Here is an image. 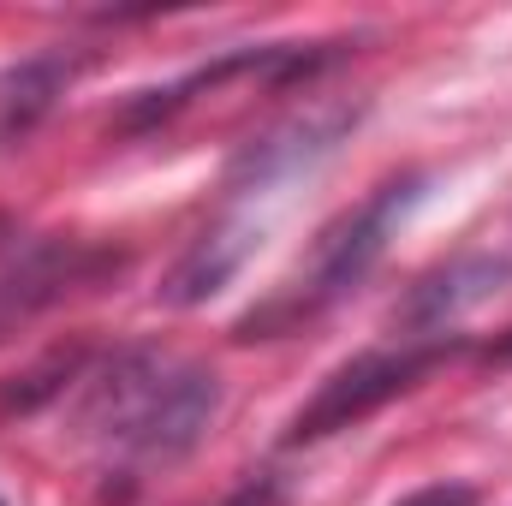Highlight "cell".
<instances>
[{
  "label": "cell",
  "instance_id": "8",
  "mask_svg": "<svg viewBox=\"0 0 512 506\" xmlns=\"http://www.w3.org/2000/svg\"><path fill=\"white\" fill-rule=\"evenodd\" d=\"M495 358H507V364H512V334H501V340H495Z\"/></svg>",
  "mask_w": 512,
  "mask_h": 506
},
{
  "label": "cell",
  "instance_id": "7",
  "mask_svg": "<svg viewBox=\"0 0 512 506\" xmlns=\"http://www.w3.org/2000/svg\"><path fill=\"white\" fill-rule=\"evenodd\" d=\"M405 506H477V489H465V483H435V489H417Z\"/></svg>",
  "mask_w": 512,
  "mask_h": 506
},
{
  "label": "cell",
  "instance_id": "6",
  "mask_svg": "<svg viewBox=\"0 0 512 506\" xmlns=\"http://www.w3.org/2000/svg\"><path fill=\"white\" fill-rule=\"evenodd\" d=\"M239 256H245V239H239V233H227V227H221V233H203V239H197V251L173 268L167 298H173V304H197V298L221 292V286L233 280Z\"/></svg>",
  "mask_w": 512,
  "mask_h": 506
},
{
  "label": "cell",
  "instance_id": "4",
  "mask_svg": "<svg viewBox=\"0 0 512 506\" xmlns=\"http://www.w3.org/2000/svg\"><path fill=\"white\" fill-rule=\"evenodd\" d=\"M495 280H507V268H501V262H453L447 274H435V280H423V286H417V298H411V310H405V316H411L417 328H429V334H435V328H447L465 304H483V298L495 292Z\"/></svg>",
  "mask_w": 512,
  "mask_h": 506
},
{
  "label": "cell",
  "instance_id": "3",
  "mask_svg": "<svg viewBox=\"0 0 512 506\" xmlns=\"http://www.w3.org/2000/svg\"><path fill=\"white\" fill-rule=\"evenodd\" d=\"M441 358H447L441 340H411V346H399V352H364V358H352L346 370H334V376L322 381V393L292 417L286 441H292V447H298V441H322V435H340V429L376 417L387 399H399L405 387H417Z\"/></svg>",
  "mask_w": 512,
  "mask_h": 506
},
{
  "label": "cell",
  "instance_id": "9",
  "mask_svg": "<svg viewBox=\"0 0 512 506\" xmlns=\"http://www.w3.org/2000/svg\"><path fill=\"white\" fill-rule=\"evenodd\" d=\"M0 506H6V501H0Z\"/></svg>",
  "mask_w": 512,
  "mask_h": 506
},
{
  "label": "cell",
  "instance_id": "2",
  "mask_svg": "<svg viewBox=\"0 0 512 506\" xmlns=\"http://www.w3.org/2000/svg\"><path fill=\"white\" fill-rule=\"evenodd\" d=\"M405 197H411V179H393V185H382L358 215H346V221L322 239L316 268H310V286H298L292 298H280V304H268L262 316L239 322V340H256V334H268V328H286V322H298V316H316L328 298H340L346 286H358L364 268L382 256L387 227H393V215L405 209Z\"/></svg>",
  "mask_w": 512,
  "mask_h": 506
},
{
  "label": "cell",
  "instance_id": "1",
  "mask_svg": "<svg viewBox=\"0 0 512 506\" xmlns=\"http://www.w3.org/2000/svg\"><path fill=\"white\" fill-rule=\"evenodd\" d=\"M215 405H221V387L203 364L137 346L90 381L84 429L126 459H179L185 447H197Z\"/></svg>",
  "mask_w": 512,
  "mask_h": 506
},
{
  "label": "cell",
  "instance_id": "5",
  "mask_svg": "<svg viewBox=\"0 0 512 506\" xmlns=\"http://www.w3.org/2000/svg\"><path fill=\"white\" fill-rule=\"evenodd\" d=\"M66 78H72L66 60H24L18 72H6L0 78V143H18L24 131L36 126L54 108Z\"/></svg>",
  "mask_w": 512,
  "mask_h": 506
}]
</instances>
